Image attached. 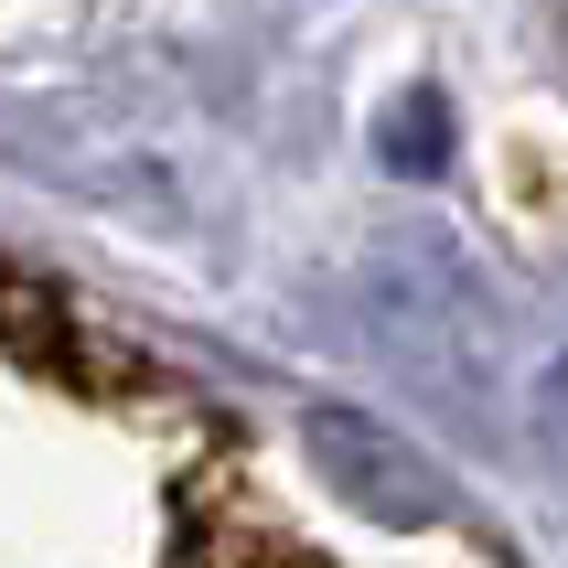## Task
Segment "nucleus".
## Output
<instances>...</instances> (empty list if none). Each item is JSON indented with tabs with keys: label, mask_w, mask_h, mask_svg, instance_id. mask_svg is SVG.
I'll return each instance as SVG.
<instances>
[]
</instances>
